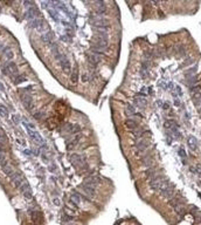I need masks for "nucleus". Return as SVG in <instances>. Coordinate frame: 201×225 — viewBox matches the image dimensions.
Listing matches in <instances>:
<instances>
[{"label": "nucleus", "instance_id": "f03ea898", "mask_svg": "<svg viewBox=\"0 0 201 225\" xmlns=\"http://www.w3.org/2000/svg\"><path fill=\"white\" fill-rule=\"evenodd\" d=\"M2 73L8 76H18V67L14 62H7L2 66Z\"/></svg>", "mask_w": 201, "mask_h": 225}, {"label": "nucleus", "instance_id": "4be33fe9", "mask_svg": "<svg viewBox=\"0 0 201 225\" xmlns=\"http://www.w3.org/2000/svg\"><path fill=\"white\" fill-rule=\"evenodd\" d=\"M142 163H143L146 168H151L152 164H153V159H152V157H150V156H148V157H144L143 159H142Z\"/></svg>", "mask_w": 201, "mask_h": 225}, {"label": "nucleus", "instance_id": "4468645a", "mask_svg": "<svg viewBox=\"0 0 201 225\" xmlns=\"http://www.w3.org/2000/svg\"><path fill=\"white\" fill-rule=\"evenodd\" d=\"M86 59H88L89 63H90V65H91L92 67L97 66V65H98V63L100 62V55L96 54V53H92V52H91V54H88Z\"/></svg>", "mask_w": 201, "mask_h": 225}, {"label": "nucleus", "instance_id": "ddd939ff", "mask_svg": "<svg viewBox=\"0 0 201 225\" xmlns=\"http://www.w3.org/2000/svg\"><path fill=\"white\" fill-rule=\"evenodd\" d=\"M160 194L163 195L164 197H166V198H168V199H171V198H173V196H174V186H173L172 184L170 183L164 190H161L160 191Z\"/></svg>", "mask_w": 201, "mask_h": 225}, {"label": "nucleus", "instance_id": "7c9ffc66", "mask_svg": "<svg viewBox=\"0 0 201 225\" xmlns=\"http://www.w3.org/2000/svg\"><path fill=\"white\" fill-rule=\"evenodd\" d=\"M148 74V68L147 67H144V66H142L140 67V75H142V77H146V75Z\"/></svg>", "mask_w": 201, "mask_h": 225}, {"label": "nucleus", "instance_id": "393cba45", "mask_svg": "<svg viewBox=\"0 0 201 225\" xmlns=\"http://www.w3.org/2000/svg\"><path fill=\"white\" fill-rule=\"evenodd\" d=\"M146 176L150 178V179H152L153 177H156L157 175H156V171H154V169L152 168H147V170H146Z\"/></svg>", "mask_w": 201, "mask_h": 225}, {"label": "nucleus", "instance_id": "2f4dec72", "mask_svg": "<svg viewBox=\"0 0 201 225\" xmlns=\"http://www.w3.org/2000/svg\"><path fill=\"white\" fill-rule=\"evenodd\" d=\"M6 162H7V157H6V155H5V153H2V151L0 150V165L4 164V163H6Z\"/></svg>", "mask_w": 201, "mask_h": 225}, {"label": "nucleus", "instance_id": "e433bc0d", "mask_svg": "<svg viewBox=\"0 0 201 225\" xmlns=\"http://www.w3.org/2000/svg\"><path fill=\"white\" fill-rule=\"evenodd\" d=\"M195 216V220L196 223H201V211L198 210V215H194Z\"/></svg>", "mask_w": 201, "mask_h": 225}, {"label": "nucleus", "instance_id": "f704fd0d", "mask_svg": "<svg viewBox=\"0 0 201 225\" xmlns=\"http://www.w3.org/2000/svg\"><path fill=\"white\" fill-rule=\"evenodd\" d=\"M174 89L177 90V93H178V96H179V97H180V96H182V90H181V88H180L179 86H175V87H174ZM174 93H175V92H174ZM177 93H175V94H177Z\"/></svg>", "mask_w": 201, "mask_h": 225}, {"label": "nucleus", "instance_id": "a878e982", "mask_svg": "<svg viewBox=\"0 0 201 225\" xmlns=\"http://www.w3.org/2000/svg\"><path fill=\"white\" fill-rule=\"evenodd\" d=\"M178 154H179V156L182 158V162L186 164V157H187V154H186V151H185V149L184 148H180L179 149V151H178Z\"/></svg>", "mask_w": 201, "mask_h": 225}, {"label": "nucleus", "instance_id": "cd10ccee", "mask_svg": "<svg viewBox=\"0 0 201 225\" xmlns=\"http://www.w3.org/2000/svg\"><path fill=\"white\" fill-rule=\"evenodd\" d=\"M134 102L137 103V104H139V106H142V107H144L145 104H146V98L145 97H136L134 98Z\"/></svg>", "mask_w": 201, "mask_h": 225}, {"label": "nucleus", "instance_id": "b1692460", "mask_svg": "<svg viewBox=\"0 0 201 225\" xmlns=\"http://www.w3.org/2000/svg\"><path fill=\"white\" fill-rule=\"evenodd\" d=\"M125 112H126V115H129V116L136 115V109H134V107H133L132 104H128V106H126Z\"/></svg>", "mask_w": 201, "mask_h": 225}, {"label": "nucleus", "instance_id": "aec40b11", "mask_svg": "<svg viewBox=\"0 0 201 225\" xmlns=\"http://www.w3.org/2000/svg\"><path fill=\"white\" fill-rule=\"evenodd\" d=\"M2 53H4L5 57H6L8 61H11V60L14 57V53H13V52H12V51H11L8 47H5V49H4V52H2Z\"/></svg>", "mask_w": 201, "mask_h": 225}, {"label": "nucleus", "instance_id": "37998d69", "mask_svg": "<svg viewBox=\"0 0 201 225\" xmlns=\"http://www.w3.org/2000/svg\"><path fill=\"white\" fill-rule=\"evenodd\" d=\"M163 108L165 109V110H167V109H170V102H164V104H163Z\"/></svg>", "mask_w": 201, "mask_h": 225}, {"label": "nucleus", "instance_id": "9b49d317", "mask_svg": "<svg viewBox=\"0 0 201 225\" xmlns=\"http://www.w3.org/2000/svg\"><path fill=\"white\" fill-rule=\"evenodd\" d=\"M41 40L46 45H48V46H50L52 43H54V34H53V32H50V31L44 32L41 35Z\"/></svg>", "mask_w": 201, "mask_h": 225}, {"label": "nucleus", "instance_id": "4c0bfd02", "mask_svg": "<svg viewBox=\"0 0 201 225\" xmlns=\"http://www.w3.org/2000/svg\"><path fill=\"white\" fill-rule=\"evenodd\" d=\"M174 106L175 107H180L181 106V101L179 97H174Z\"/></svg>", "mask_w": 201, "mask_h": 225}, {"label": "nucleus", "instance_id": "bb28decb", "mask_svg": "<svg viewBox=\"0 0 201 225\" xmlns=\"http://www.w3.org/2000/svg\"><path fill=\"white\" fill-rule=\"evenodd\" d=\"M196 72V67H192V68H189V69L186 70V77L188 79V77H192V76H194V73Z\"/></svg>", "mask_w": 201, "mask_h": 225}, {"label": "nucleus", "instance_id": "dca6fc26", "mask_svg": "<svg viewBox=\"0 0 201 225\" xmlns=\"http://www.w3.org/2000/svg\"><path fill=\"white\" fill-rule=\"evenodd\" d=\"M187 145H188V148L191 149V150H196L198 149V141H196V138L194 137V136H188L187 137Z\"/></svg>", "mask_w": 201, "mask_h": 225}, {"label": "nucleus", "instance_id": "f3484780", "mask_svg": "<svg viewBox=\"0 0 201 225\" xmlns=\"http://www.w3.org/2000/svg\"><path fill=\"white\" fill-rule=\"evenodd\" d=\"M0 167H1V169H2V171L5 172V175H7L10 178H11V177H12V175L14 174V169H13L11 165H10V164H8V162H6V163L1 164Z\"/></svg>", "mask_w": 201, "mask_h": 225}, {"label": "nucleus", "instance_id": "c756f323", "mask_svg": "<svg viewBox=\"0 0 201 225\" xmlns=\"http://www.w3.org/2000/svg\"><path fill=\"white\" fill-rule=\"evenodd\" d=\"M177 53H178L179 55H185V54H186V48H185L184 46H178V47H177Z\"/></svg>", "mask_w": 201, "mask_h": 225}, {"label": "nucleus", "instance_id": "412c9836", "mask_svg": "<svg viewBox=\"0 0 201 225\" xmlns=\"http://www.w3.org/2000/svg\"><path fill=\"white\" fill-rule=\"evenodd\" d=\"M125 126L128 127L129 129H131L132 131H133V130H136V129H138V127H139V126H138V123H137V122H134L133 120H128V121L125 122Z\"/></svg>", "mask_w": 201, "mask_h": 225}, {"label": "nucleus", "instance_id": "7ed1b4c3", "mask_svg": "<svg viewBox=\"0 0 201 225\" xmlns=\"http://www.w3.org/2000/svg\"><path fill=\"white\" fill-rule=\"evenodd\" d=\"M56 60H57L58 62H60V65H61V67H62L63 72H66V73H70V69H72V65H70L69 60L67 59V56L63 55L62 53H60V54L56 56Z\"/></svg>", "mask_w": 201, "mask_h": 225}, {"label": "nucleus", "instance_id": "c03bdc74", "mask_svg": "<svg viewBox=\"0 0 201 225\" xmlns=\"http://www.w3.org/2000/svg\"><path fill=\"white\" fill-rule=\"evenodd\" d=\"M191 63H193V60H192V59H188V60H186V61L184 62V66H188V65H191Z\"/></svg>", "mask_w": 201, "mask_h": 225}, {"label": "nucleus", "instance_id": "1a4fd4ad", "mask_svg": "<svg viewBox=\"0 0 201 225\" xmlns=\"http://www.w3.org/2000/svg\"><path fill=\"white\" fill-rule=\"evenodd\" d=\"M80 188L86 192V195H89V196H91V197H94L95 194H96V188H95V185H92V184H90V183H88V182H84Z\"/></svg>", "mask_w": 201, "mask_h": 225}, {"label": "nucleus", "instance_id": "c9c22d12", "mask_svg": "<svg viewBox=\"0 0 201 225\" xmlns=\"http://www.w3.org/2000/svg\"><path fill=\"white\" fill-rule=\"evenodd\" d=\"M72 82H74V83H76V82H77V70H75V72L72 73Z\"/></svg>", "mask_w": 201, "mask_h": 225}, {"label": "nucleus", "instance_id": "58836bf2", "mask_svg": "<svg viewBox=\"0 0 201 225\" xmlns=\"http://www.w3.org/2000/svg\"><path fill=\"white\" fill-rule=\"evenodd\" d=\"M16 143H18V144H20V145H22V147H25V145H26V142L22 140V138H16Z\"/></svg>", "mask_w": 201, "mask_h": 225}, {"label": "nucleus", "instance_id": "0eeeda50", "mask_svg": "<svg viewBox=\"0 0 201 225\" xmlns=\"http://www.w3.org/2000/svg\"><path fill=\"white\" fill-rule=\"evenodd\" d=\"M27 134H28L29 136L35 141L39 145H43V144H44V140L42 138V136L36 131V129H35V130H33V129H27Z\"/></svg>", "mask_w": 201, "mask_h": 225}, {"label": "nucleus", "instance_id": "6ab92c4d", "mask_svg": "<svg viewBox=\"0 0 201 225\" xmlns=\"http://www.w3.org/2000/svg\"><path fill=\"white\" fill-rule=\"evenodd\" d=\"M72 203L74 204V205H80V203H81V195H78L77 192H72Z\"/></svg>", "mask_w": 201, "mask_h": 225}, {"label": "nucleus", "instance_id": "a18cd8bd", "mask_svg": "<svg viewBox=\"0 0 201 225\" xmlns=\"http://www.w3.org/2000/svg\"><path fill=\"white\" fill-rule=\"evenodd\" d=\"M42 161L44 162V163H48L49 162V159H48V157H47V155L42 154Z\"/></svg>", "mask_w": 201, "mask_h": 225}, {"label": "nucleus", "instance_id": "39448f33", "mask_svg": "<svg viewBox=\"0 0 201 225\" xmlns=\"http://www.w3.org/2000/svg\"><path fill=\"white\" fill-rule=\"evenodd\" d=\"M30 25L33 26V28H35V29H36L38 32H40V33H43V32L46 31V27H47L44 20L40 19V18H35L34 20H32V21H30Z\"/></svg>", "mask_w": 201, "mask_h": 225}, {"label": "nucleus", "instance_id": "473e14b6", "mask_svg": "<svg viewBox=\"0 0 201 225\" xmlns=\"http://www.w3.org/2000/svg\"><path fill=\"white\" fill-rule=\"evenodd\" d=\"M192 169V172H195L196 175H199L201 177V164H198L195 168H191Z\"/></svg>", "mask_w": 201, "mask_h": 225}, {"label": "nucleus", "instance_id": "de8ad7c7", "mask_svg": "<svg viewBox=\"0 0 201 225\" xmlns=\"http://www.w3.org/2000/svg\"><path fill=\"white\" fill-rule=\"evenodd\" d=\"M24 153H25V154H26V155H32V153H30V151H29L28 149H26V150H25V151H24Z\"/></svg>", "mask_w": 201, "mask_h": 225}, {"label": "nucleus", "instance_id": "f8f14e48", "mask_svg": "<svg viewBox=\"0 0 201 225\" xmlns=\"http://www.w3.org/2000/svg\"><path fill=\"white\" fill-rule=\"evenodd\" d=\"M21 100H22V103H24V106H25L26 109L30 110L33 108V97L29 94H22L21 95Z\"/></svg>", "mask_w": 201, "mask_h": 225}, {"label": "nucleus", "instance_id": "ea45409f", "mask_svg": "<svg viewBox=\"0 0 201 225\" xmlns=\"http://www.w3.org/2000/svg\"><path fill=\"white\" fill-rule=\"evenodd\" d=\"M6 141H7V137H6L5 135H0V144L6 143Z\"/></svg>", "mask_w": 201, "mask_h": 225}, {"label": "nucleus", "instance_id": "a211bd4d", "mask_svg": "<svg viewBox=\"0 0 201 225\" xmlns=\"http://www.w3.org/2000/svg\"><path fill=\"white\" fill-rule=\"evenodd\" d=\"M47 11H48V13H49V15L55 20V21H58V12H57V10L54 7H47Z\"/></svg>", "mask_w": 201, "mask_h": 225}, {"label": "nucleus", "instance_id": "c85d7f7f", "mask_svg": "<svg viewBox=\"0 0 201 225\" xmlns=\"http://www.w3.org/2000/svg\"><path fill=\"white\" fill-rule=\"evenodd\" d=\"M25 81H27V77L24 76V75H18L16 79L14 80L15 84H19V83H21V82H25Z\"/></svg>", "mask_w": 201, "mask_h": 225}, {"label": "nucleus", "instance_id": "a19ab883", "mask_svg": "<svg viewBox=\"0 0 201 225\" xmlns=\"http://www.w3.org/2000/svg\"><path fill=\"white\" fill-rule=\"evenodd\" d=\"M53 203H54L56 206H60V204H61V202H60V199H58L57 197H54V198H53Z\"/></svg>", "mask_w": 201, "mask_h": 225}, {"label": "nucleus", "instance_id": "5701e85b", "mask_svg": "<svg viewBox=\"0 0 201 225\" xmlns=\"http://www.w3.org/2000/svg\"><path fill=\"white\" fill-rule=\"evenodd\" d=\"M0 116H1V117H5V118H7V117L10 116L8 109H7L5 106H0Z\"/></svg>", "mask_w": 201, "mask_h": 225}, {"label": "nucleus", "instance_id": "09e8293b", "mask_svg": "<svg viewBox=\"0 0 201 225\" xmlns=\"http://www.w3.org/2000/svg\"><path fill=\"white\" fill-rule=\"evenodd\" d=\"M0 90H4V86H2L1 82H0Z\"/></svg>", "mask_w": 201, "mask_h": 225}, {"label": "nucleus", "instance_id": "8fccbe9b", "mask_svg": "<svg viewBox=\"0 0 201 225\" xmlns=\"http://www.w3.org/2000/svg\"><path fill=\"white\" fill-rule=\"evenodd\" d=\"M198 109H199V112H200V114H201V106H200V107H199V108H198Z\"/></svg>", "mask_w": 201, "mask_h": 225}, {"label": "nucleus", "instance_id": "6e6552de", "mask_svg": "<svg viewBox=\"0 0 201 225\" xmlns=\"http://www.w3.org/2000/svg\"><path fill=\"white\" fill-rule=\"evenodd\" d=\"M19 189H20V191L24 194V196H25L26 199H32V197H33V195H32V189H30V186H29V184L27 181H25V182L22 183Z\"/></svg>", "mask_w": 201, "mask_h": 225}, {"label": "nucleus", "instance_id": "2eb2a0df", "mask_svg": "<svg viewBox=\"0 0 201 225\" xmlns=\"http://www.w3.org/2000/svg\"><path fill=\"white\" fill-rule=\"evenodd\" d=\"M36 14H38V11H36V7H28L26 10V13H25V18L28 19V20H34L36 18Z\"/></svg>", "mask_w": 201, "mask_h": 225}, {"label": "nucleus", "instance_id": "72a5a7b5", "mask_svg": "<svg viewBox=\"0 0 201 225\" xmlns=\"http://www.w3.org/2000/svg\"><path fill=\"white\" fill-rule=\"evenodd\" d=\"M12 120H13V122H14L15 124H19V123H20V116H19V115H13V116H12Z\"/></svg>", "mask_w": 201, "mask_h": 225}, {"label": "nucleus", "instance_id": "f257e3e1", "mask_svg": "<svg viewBox=\"0 0 201 225\" xmlns=\"http://www.w3.org/2000/svg\"><path fill=\"white\" fill-rule=\"evenodd\" d=\"M90 24L97 29H103V31H106V27L109 26V21L104 18H102L100 15H90Z\"/></svg>", "mask_w": 201, "mask_h": 225}, {"label": "nucleus", "instance_id": "9d476101", "mask_svg": "<svg viewBox=\"0 0 201 225\" xmlns=\"http://www.w3.org/2000/svg\"><path fill=\"white\" fill-rule=\"evenodd\" d=\"M136 149H137V153H138V155H142L144 154L145 151H146V149H147V142L145 140H143V138H138L137 140V142H136Z\"/></svg>", "mask_w": 201, "mask_h": 225}, {"label": "nucleus", "instance_id": "20e7f679", "mask_svg": "<svg viewBox=\"0 0 201 225\" xmlns=\"http://www.w3.org/2000/svg\"><path fill=\"white\" fill-rule=\"evenodd\" d=\"M70 162L74 167L76 168H81V167H86V163L84 158L78 154H72L70 155Z\"/></svg>", "mask_w": 201, "mask_h": 225}, {"label": "nucleus", "instance_id": "79ce46f5", "mask_svg": "<svg viewBox=\"0 0 201 225\" xmlns=\"http://www.w3.org/2000/svg\"><path fill=\"white\" fill-rule=\"evenodd\" d=\"M68 38H70V35H62V36H61V40H62V41L64 40V41H67V42H70L72 40L68 39Z\"/></svg>", "mask_w": 201, "mask_h": 225}, {"label": "nucleus", "instance_id": "49530a36", "mask_svg": "<svg viewBox=\"0 0 201 225\" xmlns=\"http://www.w3.org/2000/svg\"><path fill=\"white\" fill-rule=\"evenodd\" d=\"M82 80H83V81H88V76H86V74H83V75H82Z\"/></svg>", "mask_w": 201, "mask_h": 225}, {"label": "nucleus", "instance_id": "423d86ee", "mask_svg": "<svg viewBox=\"0 0 201 225\" xmlns=\"http://www.w3.org/2000/svg\"><path fill=\"white\" fill-rule=\"evenodd\" d=\"M11 181L13 182V184H14L16 188H20V185L26 181V178L24 177V175H22L20 171H14V174H13L12 177H11Z\"/></svg>", "mask_w": 201, "mask_h": 225}]
</instances>
